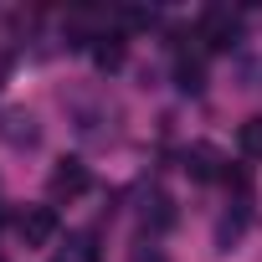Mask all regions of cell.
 Returning a JSON list of instances; mask_svg holds the SVG:
<instances>
[{
  "label": "cell",
  "mask_w": 262,
  "mask_h": 262,
  "mask_svg": "<svg viewBox=\"0 0 262 262\" xmlns=\"http://www.w3.org/2000/svg\"><path fill=\"white\" fill-rule=\"evenodd\" d=\"M236 36H242V16H236L231 6H211V11L201 16V41H206L211 52H231Z\"/></svg>",
  "instance_id": "cell-1"
},
{
  "label": "cell",
  "mask_w": 262,
  "mask_h": 262,
  "mask_svg": "<svg viewBox=\"0 0 262 262\" xmlns=\"http://www.w3.org/2000/svg\"><path fill=\"white\" fill-rule=\"evenodd\" d=\"M0 139L11 149H36L41 144V123L31 108H0Z\"/></svg>",
  "instance_id": "cell-2"
},
{
  "label": "cell",
  "mask_w": 262,
  "mask_h": 262,
  "mask_svg": "<svg viewBox=\"0 0 262 262\" xmlns=\"http://www.w3.org/2000/svg\"><path fill=\"white\" fill-rule=\"evenodd\" d=\"M57 231H62V221H57L52 206H26V211L16 216V236H21L26 247H47V242H57Z\"/></svg>",
  "instance_id": "cell-3"
},
{
  "label": "cell",
  "mask_w": 262,
  "mask_h": 262,
  "mask_svg": "<svg viewBox=\"0 0 262 262\" xmlns=\"http://www.w3.org/2000/svg\"><path fill=\"white\" fill-rule=\"evenodd\" d=\"M88 185H93L88 165H82V160H62V165L52 170V180H47V195H52V201H82Z\"/></svg>",
  "instance_id": "cell-4"
},
{
  "label": "cell",
  "mask_w": 262,
  "mask_h": 262,
  "mask_svg": "<svg viewBox=\"0 0 262 262\" xmlns=\"http://www.w3.org/2000/svg\"><path fill=\"white\" fill-rule=\"evenodd\" d=\"M185 175L190 180H216L221 175V149L216 144H190L185 149Z\"/></svg>",
  "instance_id": "cell-5"
},
{
  "label": "cell",
  "mask_w": 262,
  "mask_h": 262,
  "mask_svg": "<svg viewBox=\"0 0 262 262\" xmlns=\"http://www.w3.org/2000/svg\"><path fill=\"white\" fill-rule=\"evenodd\" d=\"M139 221H144L149 231H165V226L175 221V206H170V195H165V190H149V195H144V206H139Z\"/></svg>",
  "instance_id": "cell-6"
},
{
  "label": "cell",
  "mask_w": 262,
  "mask_h": 262,
  "mask_svg": "<svg viewBox=\"0 0 262 262\" xmlns=\"http://www.w3.org/2000/svg\"><path fill=\"white\" fill-rule=\"evenodd\" d=\"M52 262H103V252H98V242L88 231H77V236H67V247H57Z\"/></svg>",
  "instance_id": "cell-7"
},
{
  "label": "cell",
  "mask_w": 262,
  "mask_h": 262,
  "mask_svg": "<svg viewBox=\"0 0 262 262\" xmlns=\"http://www.w3.org/2000/svg\"><path fill=\"white\" fill-rule=\"evenodd\" d=\"M242 88H252V93H262V36L252 41V47H242Z\"/></svg>",
  "instance_id": "cell-8"
},
{
  "label": "cell",
  "mask_w": 262,
  "mask_h": 262,
  "mask_svg": "<svg viewBox=\"0 0 262 262\" xmlns=\"http://www.w3.org/2000/svg\"><path fill=\"white\" fill-rule=\"evenodd\" d=\"M236 149H242L247 160H262V113H252V118L236 128Z\"/></svg>",
  "instance_id": "cell-9"
},
{
  "label": "cell",
  "mask_w": 262,
  "mask_h": 262,
  "mask_svg": "<svg viewBox=\"0 0 262 262\" xmlns=\"http://www.w3.org/2000/svg\"><path fill=\"white\" fill-rule=\"evenodd\" d=\"M93 62H98L103 72H118V67H123V41H118V36H98V41H93Z\"/></svg>",
  "instance_id": "cell-10"
},
{
  "label": "cell",
  "mask_w": 262,
  "mask_h": 262,
  "mask_svg": "<svg viewBox=\"0 0 262 262\" xmlns=\"http://www.w3.org/2000/svg\"><path fill=\"white\" fill-rule=\"evenodd\" d=\"M175 88H180V93H201V88H206V67H201L195 57H180V62H175Z\"/></svg>",
  "instance_id": "cell-11"
},
{
  "label": "cell",
  "mask_w": 262,
  "mask_h": 262,
  "mask_svg": "<svg viewBox=\"0 0 262 262\" xmlns=\"http://www.w3.org/2000/svg\"><path fill=\"white\" fill-rule=\"evenodd\" d=\"M242 231H247V211H236V216H221V226H216V247H221V252H231V247L242 242Z\"/></svg>",
  "instance_id": "cell-12"
},
{
  "label": "cell",
  "mask_w": 262,
  "mask_h": 262,
  "mask_svg": "<svg viewBox=\"0 0 262 262\" xmlns=\"http://www.w3.org/2000/svg\"><path fill=\"white\" fill-rule=\"evenodd\" d=\"M128 262H170V257H165V252H160L155 242H139L134 252H128Z\"/></svg>",
  "instance_id": "cell-13"
},
{
  "label": "cell",
  "mask_w": 262,
  "mask_h": 262,
  "mask_svg": "<svg viewBox=\"0 0 262 262\" xmlns=\"http://www.w3.org/2000/svg\"><path fill=\"white\" fill-rule=\"evenodd\" d=\"M0 221H6V211H0Z\"/></svg>",
  "instance_id": "cell-14"
},
{
  "label": "cell",
  "mask_w": 262,
  "mask_h": 262,
  "mask_svg": "<svg viewBox=\"0 0 262 262\" xmlns=\"http://www.w3.org/2000/svg\"><path fill=\"white\" fill-rule=\"evenodd\" d=\"M0 262H6V257H0Z\"/></svg>",
  "instance_id": "cell-15"
}]
</instances>
